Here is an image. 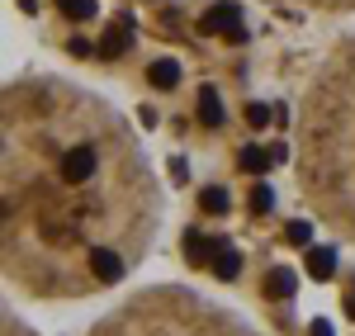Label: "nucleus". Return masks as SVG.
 Returning a JSON list of instances; mask_svg holds the SVG:
<instances>
[{"label": "nucleus", "instance_id": "obj_7", "mask_svg": "<svg viewBox=\"0 0 355 336\" xmlns=\"http://www.w3.org/2000/svg\"><path fill=\"white\" fill-rule=\"evenodd\" d=\"M128 38H133V33H128V19H119V24H114L110 33L100 38V48H95V53H100V57H123V48H128Z\"/></svg>", "mask_w": 355, "mask_h": 336}, {"label": "nucleus", "instance_id": "obj_1", "mask_svg": "<svg viewBox=\"0 0 355 336\" xmlns=\"http://www.w3.org/2000/svg\"><path fill=\"white\" fill-rule=\"evenodd\" d=\"M5 270L38 294L95 289V256L133 260L157 227V180L105 100L57 81L5 90Z\"/></svg>", "mask_w": 355, "mask_h": 336}, {"label": "nucleus", "instance_id": "obj_11", "mask_svg": "<svg viewBox=\"0 0 355 336\" xmlns=\"http://www.w3.org/2000/svg\"><path fill=\"white\" fill-rule=\"evenodd\" d=\"M199 123H209V128H218V123H223L218 95H214V90H209V85H204V90H199Z\"/></svg>", "mask_w": 355, "mask_h": 336}, {"label": "nucleus", "instance_id": "obj_15", "mask_svg": "<svg viewBox=\"0 0 355 336\" xmlns=\"http://www.w3.org/2000/svg\"><path fill=\"white\" fill-rule=\"evenodd\" d=\"M270 204H275L270 185H256V190H251V209H256V213H270Z\"/></svg>", "mask_w": 355, "mask_h": 336}, {"label": "nucleus", "instance_id": "obj_16", "mask_svg": "<svg viewBox=\"0 0 355 336\" xmlns=\"http://www.w3.org/2000/svg\"><path fill=\"white\" fill-rule=\"evenodd\" d=\"M246 123H251V128H266V123H270V109H266V105H246Z\"/></svg>", "mask_w": 355, "mask_h": 336}, {"label": "nucleus", "instance_id": "obj_6", "mask_svg": "<svg viewBox=\"0 0 355 336\" xmlns=\"http://www.w3.org/2000/svg\"><path fill=\"white\" fill-rule=\"evenodd\" d=\"M266 299H294V270H284V265H275L270 275H266Z\"/></svg>", "mask_w": 355, "mask_h": 336}, {"label": "nucleus", "instance_id": "obj_14", "mask_svg": "<svg viewBox=\"0 0 355 336\" xmlns=\"http://www.w3.org/2000/svg\"><path fill=\"white\" fill-rule=\"evenodd\" d=\"M199 204H204V213H227V195H223L218 185H214V190H204Z\"/></svg>", "mask_w": 355, "mask_h": 336}, {"label": "nucleus", "instance_id": "obj_3", "mask_svg": "<svg viewBox=\"0 0 355 336\" xmlns=\"http://www.w3.org/2000/svg\"><path fill=\"white\" fill-rule=\"evenodd\" d=\"M100 336H251V327L232 322L227 312L204 308L185 289H157L142 303L114 312Z\"/></svg>", "mask_w": 355, "mask_h": 336}, {"label": "nucleus", "instance_id": "obj_2", "mask_svg": "<svg viewBox=\"0 0 355 336\" xmlns=\"http://www.w3.org/2000/svg\"><path fill=\"white\" fill-rule=\"evenodd\" d=\"M303 190L355 237V43L318 76L303 114Z\"/></svg>", "mask_w": 355, "mask_h": 336}, {"label": "nucleus", "instance_id": "obj_4", "mask_svg": "<svg viewBox=\"0 0 355 336\" xmlns=\"http://www.w3.org/2000/svg\"><path fill=\"white\" fill-rule=\"evenodd\" d=\"M199 33H223V38H246L242 33V10L232 5V0H223V5H214L204 19H199Z\"/></svg>", "mask_w": 355, "mask_h": 336}, {"label": "nucleus", "instance_id": "obj_13", "mask_svg": "<svg viewBox=\"0 0 355 336\" xmlns=\"http://www.w3.org/2000/svg\"><path fill=\"white\" fill-rule=\"evenodd\" d=\"M57 5H62V15H67V19H76V24L95 19V0H57Z\"/></svg>", "mask_w": 355, "mask_h": 336}, {"label": "nucleus", "instance_id": "obj_19", "mask_svg": "<svg viewBox=\"0 0 355 336\" xmlns=\"http://www.w3.org/2000/svg\"><path fill=\"white\" fill-rule=\"evenodd\" d=\"M346 312H351V317H355V284H351V289H346Z\"/></svg>", "mask_w": 355, "mask_h": 336}, {"label": "nucleus", "instance_id": "obj_17", "mask_svg": "<svg viewBox=\"0 0 355 336\" xmlns=\"http://www.w3.org/2000/svg\"><path fill=\"white\" fill-rule=\"evenodd\" d=\"M284 237H289L294 247H308V237H313V227H308V223H289V232H284Z\"/></svg>", "mask_w": 355, "mask_h": 336}, {"label": "nucleus", "instance_id": "obj_9", "mask_svg": "<svg viewBox=\"0 0 355 336\" xmlns=\"http://www.w3.org/2000/svg\"><path fill=\"white\" fill-rule=\"evenodd\" d=\"M147 81L157 85V90H175V85H180V67H175V62H152V67H147Z\"/></svg>", "mask_w": 355, "mask_h": 336}, {"label": "nucleus", "instance_id": "obj_12", "mask_svg": "<svg viewBox=\"0 0 355 336\" xmlns=\"http://www.w3.org/2000/svg\"><path fill=\"white\" fill-rule=\"evenodd\" d=\"M237 161H242V170H251V175H261V170L270 166L275 157L266 152V147H242V157H237Z\"/></svg>", "mask_w": 355, "mask_h": 336}, {"label": "nucleus", "instance_id": "obj_8", "mask_svg": "<svg viewBox=\"0 0 355 336\" xmlns=\"http://www.w3.org/2000/svg\"><path fill=\"white\" fill-rule=\"evenodd\" d=\"M308 275H313V280H331V275H336V256H331L327 247H313V251H308Z\"/></svg>", "mask_w": 355, "mask_h": 336}, {"label": "nucleus", "instance_id": "obj_10", "mask_svg": "<svg viewBox=\"0 0 355 336\" xmlns=\"http://www.w3.org/2000/svg\"><path fill=\"white\" fill-rule=\"evenodd\" d=\"M185 256H190V265H209V260H214V237L190 232V237H185Z\"/></svg>", "mask_w": 355, "mask_h": 336}, {"label": "nucleus", "instance_id": "obj_18", "mask_svg": "<svg viewBox=\"0 0 355 336\" xmlns=\"http://www.w3.org/2000/svg\"><path fill=\"white\" fill-rule=\"evenodd\" d=\"M308 336H331V327H327V322H313V332H308Z\"/></svg>", "mask_w": 355, "mask_h": 336}, {"label": "nucleus", "instance_id": "obj_5", "mask_svg": "<svg viewBox=\"0 0 355 336\" xmlns=\"http://www.w3.org/2000/svg\"><path fill=\"white\" fill-rule=\"evenodd\" d=\"M209 265H214L218 280H237V275H242V256H237V247H227V242H218V237H214V260H209Z\"/></svg>", "mask_w": 355, "mask_h": 336}]
</instances>
